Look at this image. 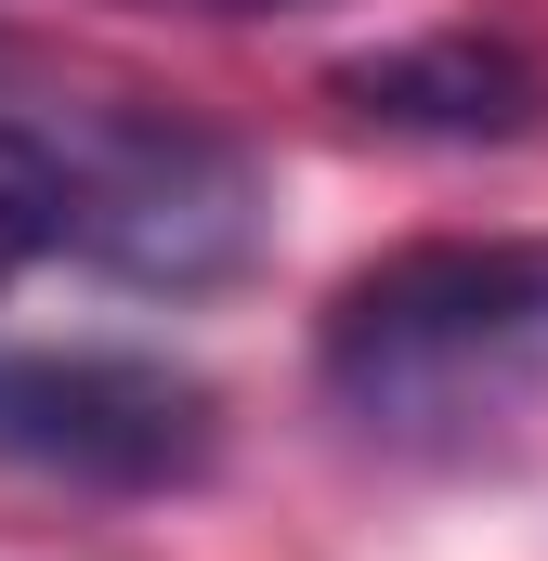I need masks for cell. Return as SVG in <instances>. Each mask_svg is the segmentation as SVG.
<instances>
[{
  "label": "cell",
  "mask_w": 548,
  "mask_h": 561,
  "mask_svg": "<svg viewBox=\"0 0 548 561\" xmlns=\"http://www.w3.org/2000/svg\"><path fill=\"white\" fill-rule=\"evenodd\" d=\"M327 105H353L366 131H406V144H536L548 131V66L523 39L431 26V39L327 66Z\"/></svg>",
  "instance_id": "obj_4"
},
{
  "label": "cell",
  "mask_w": 548,
  "mask_h": 561,
  "mask_svg": "<svg viewBox=\"0 0 548 561\" xmlns=\"http://www.w3.org/2000/svg\"><path fill=\"white\" fill-rule=\"evenodd\" d=\"M313 392L392 457H470L548 405V236H418L313 313Z\"/></svg>",
  "instance_id": "obj_1"
},
{
  "label": "cell",
  "mask_w": 548,
  "mask_h": 561,
  "mask_svg": "<svg viewBox=\"0 0 548 561\" xmlns=\"http://www.w3.org/2000/svg\"><path fill=\"white\" fill-rule=\"evenodd\" d=\"M53 170H66V262L144 287V300H209L274 236V196L249 170V144L196 131L170 105H66Z\"/></svg>",
  "instance_id": "obj_2"
},
{
  "label": "cell",
  "mask_w": 548,
  "mask_h": 561,
  "mask_svg": "<svg viewBox=\"0 0 548 561\" xmlns=\"http://www.w3.org/2000/svg\"><path fill=\"white\" fill-rule=\"evenodd\" d=\"M157 13H327V0H157Z\"/></svg>",
  "instance_id": "obj_6"
},
{
  "label": "cell",
  "mask_w": 548,
  "mask_h": 561,
  "mask_svg": "<svg viewBox=\"0 0 548 561\" xmlns=\"http://www.w3.org/2000/svg\"><path fill=\"white\" fill-rule=\"evenodd\" d=\"M66 249V170H53V131L39 118H0V287L26 262Z\"/></svg>",
  "instance_id": "obj_5"
},
{
  "label": "cell",
  "mask_w": 548,
  "mask_h": 561,
  "mask_svg": "<svg viewBox=\"0 0 548 561\" xmlns=\"http://www.w3.org/2000/svg\"><path fill=\"white\" fill-rule=\"evenodd\" d=\"M0 470L79 496H183L222 470V392L170 353H0Z\"/></svg>",
  "instance_id": "obj_3"
}]
</instances>
